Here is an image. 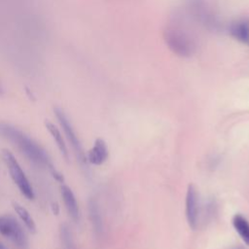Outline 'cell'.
I'll list each match as a JSON object with an SVG mask.
<instances>
[{"mask_svg":"<svg viewBox=\"0 0 249 249\" xmlns=\"http://www.w3.org/2000/svg\"><path fill=\"white\" fill-rule=\"evenodd\" d=\"M89 217L92 227V231L96 238H101L104 234V223L100 210V206L96 198L90 197L88 201Z\"/></svg>","mask_w":249,"mask_h":249,"instance_id":"obj_8","label":"cell"},{"mask_svg":"<svg viewBox=\"0 0 249 249\" xmlns=\"http://www.w3.org/2000/svg\"><path fill=\"white\" fill-rule=\"evenodd\" d=\"M232 226L245 244L249 245V222L241 214H235L232 217Z\"/></svg>","mask_w":249,"mask_h":249,"instance_id":"obj_13","label":"cell"},{"mask_svg":"<svg viewBox=\"0 0 249 249\" xmlns=\"http://www.w3.org/2000/svg\"><path fill=\"white\" fill-rule=\"evenodd\" d=\"M2 159L7 166L13 182L18 187L21 195L29 200L34 199L33 188L15 156L10 151L4 149L2 151Z\"/></svg>","mask_w":249,"mask_h":249,"instance_id":"obj_3","label":"cell"},{"mask_svg":"<svg viewBox=\"0 0 249 249\" xmlns=\"http://www.w3.org/2000/svg\"><path fill=\"white\" fill-rule=\"evenodd\" d=\"M60 194L69 216L74 222L78 223L80 220V209L73 191L68 186L61 185Z\"/></svg>","mask_w":249,"mask_h":249,"instance_id":"obj_10","label":"cell"},{"mask_svg":"<svg viewBox=\"0 0 249 249\" xmlns=\"http://www.w3.org/2000/svg\"><path fill=\"white\" fill-rule=\"evenodd\" d=\"M0 249H6V247L1 242H0Z\"/></svg>","mask_w":249,"mask_h":249,"instance_id":"obj_16","label":"cell"},{"mask_svg":"<svg viewBox=\"0 0 249 249\" xmlns=\"http://www.w3.org/2000/svg\"><path fill=\"white\" fill-rule=\"evenodd\" d=\"M59 237H60L61 249H77L72 231L66 223L60 226Z\"/></svg>","mask_w":249,"mask_h":249,"instance_id":"obj_15","label":"cell"},{"mask_svg":"<svg viewBox=\"0 0 249 249\" xmlns=\"http://www.w3.org/2000/svg\"><path fill=\"white\" fill-rule=\"evenodd\" d=\"M108 156L109 150L106 142L102 138H97L87 155V161L93 165H101L107 160Z\"/></svg>","mask_w":249,"mask_h":249,"instance_id":"obj_9","label":"cell"},{"mask_svg":"<svg viewBox=\"0 0 249 249\" xmlns=\"http://www.w3.org/2000/svg\"><path fill=\"white\" fill-rule=\"evenodd\" d=\"M0 233L10 239L18 248L27 249L28 240L18 222L10 215H0Z\"/></svg>","mask_w":249,"mask_h":249,"instance_id":"obj_4","label":"cell"},{"mask_svg":"<svg viewBox=\"0 0 249 249\" xmlns=\"http://www.w3.org/2000/svg\"><path fill=\"white\" fill-rule=\"evenodd\" d=\"M0 135L12 142L32 163L48 168L56 180L63 181L62 174L53 167L46 150L29 135L8 123H0Z\"/></svg>","mask_w":249,"mask_h":249,"instance_id":"obj_1","label":"cell"},{"mask_svg":"<svg viewBox=\"0 0 249 249\" xmlns=\"http://www.w3.org/2000/svg\"><path fill=\"white\" fill-rule=\"evenodd\" d=\"M53 112L58 120V123L60 124L63 131H64V134L67 138V140L69 141V143L71 144L74 152H75V155L78 159V160L82 163V164H86L87 163V156L83 150V146L80 142V139L79 137L77 136L76 134V131L70 122V120L68 119L67 115L64 113V111L59 108V107H55L53 109Z\"/></svg>","mask_w":249,"mask_h":249,"instance_id":"obj_5","label":"cell"},{"mask_svg":"<svg viewBox=\"0 0 249 249\" xmlns=\"http://www.w3.org/2000/svg\"><path fill=\"white\" fill-rule=\"evenodd\" d=\"M230 33L237 41L249 45V19L241 18L230 24Z\"/></svg>","mask_w":249,"mask_h":249,"instance_id":"obj_11","label":"cell"},{"mask_svg":"<svg viewBox=\"0 0 249 249\" xmlns=\"http://www.w3.org/2000/svg\"><path fill=\"white\" fill-rule=\"evenodd\" d=\"M187 8L192 17L203 25L208 28L217 27V19L204 0H187Z\"/></svg>","mask_w":249,"mask_h":249,"instance_id":"obj_6","label":"cell"},{"mask_svg":"<svg viewBox=\"0 0 249 249\" xmlns=\"http://www.w3.org/2000/svg\"><path fill=\"white\" fill-rule=\"evenodd\" d=\"M185 213L188 225L191 229L196 230L199 218V195L194 184H189L186 193Z\"/></svg>","mask_w":249,"mask_h":249,"instance_id":"obj_7","label":"cell"},{"mask_svg":"<svg viewBox=\"0 0 249 249\" xmlns=\"http://www.w3.org/2000/svg\"><path fill=\"white\" fill-rule=\"evenodd\" d=\"M3 93V89H2V86H1V84H0V95Z\"/></svg>","mask_w":249,"mask_h":249,"instance_id":"obj_17","label":"cell"},{"mask_svg":"<svg viewBox=\"0 0 249 249\" xmlns=\"http://www.w3.org/2000/svg\"><path fill=\"white\" fill-rule=\"evenodd\" d=\"M13 206H14V209H15L16 213L18 214V216L19 217L21 222L24 224L26 229L31 232H35L36 231V225H35V222H34L33 218L30 215V213L28 212V210L26 208H24L22 205H20L17 202L14 203Z\"/></svg>","mask_w":249,"mask_h":249,"instance_id":"obj_14","label":"cell"},{"mask_svg":"<svg viewBox=\"0 0 249 249\" xmlns=\"http://www.w3.org/2000/svg\"><path fill=\"white\" fill-rule=\"evenodd\" d=\"M231 249H243V248H241V247H232Z\"/></svg>","mask_w":249,"mask_h":249,"instance_id":"obj_18","label":"cell"},{"mask_svg":"<svg viewBox=\"0 0 249 249\" xmlns=\"http://www.w3.org/2000/svg\"><path fill=\"white\" fill-rule=\"evenodd\" d=\"M163 38L168 48L179 56H191L196 51V44L194 39L181 27H167L164 30Z\"/></svg>","mask_w":249,"mask_h":249,"instance_id":"obj_2","label":"cell"},{"mask_svg":"<svg viewBox=\"0 0 249 249\" xmlns=\"http://www.w3.org/2000/svg\"><path fill=\"white\" fill-rule=\"evenodd\" d=\"M45 126L46 128L48 129V131L50 132V134L52 135L53 139L54 140L61 156L65 159V160H69V152H68V149H67V146L65 144V141H64V138L60 132V130L53 124L51 123L50 121H46L45 122Z\"/></svg>","mask_w":249,"mask_h":249,"instance_id":"obj_12","label":"cell"}]
</instances>
